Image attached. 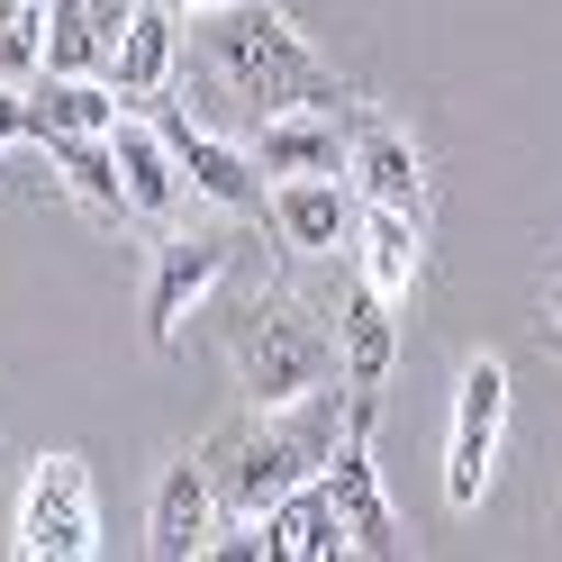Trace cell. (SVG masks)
I'll list each match as a JSON object with an SVG mask.
<instances>
[{"label":"cell","mask_w":562,"mask_h":562,"mask_svg":"<svg viewBox=\"0 0 562 562\" xmlns=\"http://www.w3.org/2000/svg\"><path fill=\"white\" fill-rule=\"evenodd\" d=\"M110 155H119V182H127V218H136V227H172V218H182V209L200 200L164 127L119 119V127H110Z\"/></svg>","instance_id":"ba28073f"},{"label":"cell","mask_w":562,"mask_h":562,"mask_svg":"<svg viewBox=\"0 0 562 562\" xmlns=\"http://www.w3.org/2000/svg\"><path fill=\"white\" fill-rule=\"evenodd\" d=\"M355 272L372 281V291L408 300V281H417V209H372V200H363V227H355Z\"/></svg>","instance_id":"ac0fdd59"},{"label":"cell","mask_w":562,"mask_h":562,"mask_svg":"<svg viewBox=\"0 0 562 562\" xmlns=\"http://www.w3.org/2000/svg\"><path fill=\"white\" fill-rule=\"evenodd\" d=\"M19 553L27 562H91L100 553V499L82 453H46L19 490Z\"/></svg>","instance_id":"277c9868"},{"label":"cell","mask_w":562,"mask_h":562,"mask_svg":"<svg viewBox=\"0 0 562 562\" xmlns=\"http://www.w3.org/2000/svg\"><path fill=\"white\" fill-rule=\"evenodd\" d=\"M553 327H562V281H553Z\"/></svg>","instance_id":"cb8c5ba5"},{"label":"cell","mask_w":562,"mask_h":562,"mask_svg":"<svg viewBox=\"0 0 562 562\" xmlns=\"http://www.w3.org/2000/svg\"><path fill=\"white\" fill-rule=\"evenodd\" d=\"M327 372H336V345H327L318 318H300L291 300L255 308V327H245V345H236V381H245V400H255V408H300V400H318Z\"/></svg>","instance_id":"3957f363"},{"label":"cell","mask_w":562,"mask_h":562,"mask_svg":"<svg viewBox=\"0 0 562 562\" xmlns=\"http://www.w3.org/2000/svg\"><path fill=\"white\" fill-rule=\"evenodd\" d=\"M146 10V0H91V19H100V37H119V27Z\"/></svg>","instance_id":"7402d4cb"},{"label":"cell","mask_w":562,"mask_h":562,"mask_svg":"<svg viewBox=\"0 0 562 562\" xmlns=\"http://www.w3.org/2000/svg\"><path fill=\"white\" fill-rule=\"evenodd\" d=\"M46 164H55V182L74 191L100 227H119V218H127V182H119L110 136H55V146H46Z\"/></svg>","instance_id":"d6986e66"},{"label":"cell","mask_w":562,"mask_h":562,"mask_svg":"<svg viewBox=\"0 0 562 562\" xmlns=\"http://www.w3.org/2000/svg\"><path fill=\"white\" fill-rule=\"evenodd\" d=\"M327 490H336V508L345 526H355V553H400V508H391V490H381L372 472V427H345L336 453H327Z\"/></svg>","instance_id":"8fae6325"},{"label":"cell","mask_w":562,"mask_h":562,"mask_svg":"<svg viewBox=\"0 0 562 562\" xmlns=\"http://www.w3.org/2000/svg\"><path fill=\"white\" fill-rule=\"evenodd\" d=\"M255 155L272 182H300V172H345L355 164V127H345L336 110H263V127H255Z\"/></svg>","instance_id":"30bf717a"},{"label":"cell","mask_w":562,"mask_h":562,"mask_svg":"<svg viewBox=\"0 0 562 562\" xmlns=\"http://www.w3.org/2000/svg\"><path fill=\"white\" fill-rule=\"evenodd\" d=\"M119 127V82L110 74H37L27 82V136H110Z\"/></svg>","instance_id":"2e32d148"},{"label":"cell","mask_w":562,"mask_h":562,"mask_svg":"<svg viewBox=\"0 0 562 562\" xmlns=\"http://www.w3.org/2000/svg\"><path fill=\"white\" fill-rule=\"evenodd\" d=\"M499 436H508V363L472 355L453 381V436H445V499L481 508L490 472H499Z\"/></svg>","instance_id":"5b68a950"},{"label":"cell","mask_w":562,"mask_h":562,"mask_svg":"<svg viewBox=\"0 0 562 562\" xmlns=\"http://www.w3.org/2000/svg\"><path fill=\"white\" fill-rule=\"evenodd\" d=\"M218 272H227V236H218V227H164L155 272H146V336L172 345L182 318L218 291Z\"/></svg>","instance_id":"8992f818"},{"label":"cell","mask_w":562,"mask_h":562,"mask_svg":"<svg viewBox=\"0 0 562 562\" xmlns=\"http://www.w3.org/2000/svg\"><path fill=\"white\" fill-rule=\"evenodd\" d=\"M19 136H27V91H19V82H0V155H10Z\"/></svg>","instance_id":"44dd1931"},{"label":"cell","mask_w":562,"mask_h":562,"mask_svg":"<svg viewBox=\"0 0 562 562\" xmlns=\"http://www.w3.org/2000/svg\"><path fill=\"white\" fill-rule=\"evenodd\" d=\"M46 74V0H0V82H37Z\"/></svg>","instance_id":"ffe728a7"},{"label":"cell","mask_w":562,"mask_h":562,"mask_svg":"<svg viewBox=\"0 0 562 562\" xmlns=\"http://www.w3.org/2000/svg\"><path fill=\"white\" fill-rule=\"evenodd\" d=\"M345 172H355V191L372 200V209H417V200H427V172H417V146H408V136L400 127H355V164H345Z\"/></svg>","instance_id":"e0dca14e"},{"label":"cell","mask_w":562,"mask_h":562,"mask_svg":"<svg viewBox=\"0 0 562 562\" xmlns=\"http://www.w3.org/2000/svg\"><path fill=\"white\" fill-rule=\"evenodd\" d=\"M263 544H272V562H336V553H355V526H345L327 472L281 490V499L263 508Z\"/></svg>","instance_id":"4fadbf2b"},{"label":"cell","mask_w":562,"mask_h":562,"mask_svg":"<svg viewBox=\"0 0 562 562\" xmlns=\"http://www.w3.org/2000/svg\"><path fill=\"white\" fill-rule=\"evenodd\" d=\"M336 363H345V391H381L400 363V318H391V291H372L355 272V291L336 300Z\"/></svg>","instance_id":"5bb4252c"},{"label":"cell","mask_w":562,"mask_h":562,"mask_svg":"<svg viewBox=\"0 0 562 562\" xmlns=\"http://www.w3.org/2000/svg\"><path fill=\"white\" fill-rule=\"evenodd\" d=\"M272 227H281L291 255H355V227H363L355 172H300V182H272Z\"/></svg>","instance_id":"52a82bcc"},{"label":"cell","mask_w":562,"mask_h":562,"mask_svg":"<svg viewBox=\"0 0 562 562\" xmlns=\"http://www.w3.org/2000/svg\"><path fill=\"white\" fill-rule=\"evenodd\" d=\"M164 136H172V155H182L191 191H200L209 209H227V218H245V209H272L263 164L245 155V146H227V136H209V127H191V119H164Z\"/></svg>","instance_id":"7c38bea8"},{"label":"cell","mask_w":562,"mask_h":562,"mask_svg":"<svg viewBox=\"0 0 562 562\" xmlns=\"http://www.w3.org/2000/svg\"><path fill=\"white\" fill-rule=\"evenodd\" d=\"M336 453V391L300 400V408H255V427H227L218 445H209V472H218V499L227 517H255L281 499V490L318 481Z\"/></svg>","instance_id":"7a4b0ae2"},{"label":"cell","mask_w":562,"mask_h":562,"mask_svg":"<svg viewBox=\"0 0 562 562\" xmlns=\"http://www.w3.org/2000/svg\"><path fill=\"white\" fill-rule=\"evenodd\" d=\"M200 46L209 64H218V82L236 100H255V110H336V74L318 55H308V37L281 10H263V0H218V10H200Z\"/></svg>","instance_id":"6da1fadb"},{"label":"cell","mask_w":562,"mask_h":562,"mask_svg":"<svg viewBox=\"0 0 562 562\" xmlns=\"http://www.w3.org/2000/svg\"><path fill=\"white\" fill-rule=\"evenodd\" d=\"M172 64H182V10H172V0H146V10L110 37V64H100V74L119 82V100H155L172 82Z\"/></svg>","instance_id":"9a60e30c"},{"label":"cell","mask_w":562,"mask_h":562,"mask_svg":"<svg viewBox=\"0 0 562 562\" xmlns=\"http://www.w3.org/2000/svg\"><path fill=\"white\" fill-rule=\"evenodd\" d=\"M218 472H209V453H182L164 481H155V508H146V553L182 562V553H209V536H218Z\"/></svg>","instance_id":"9c48e42d"},{"label":"cell","mask_w":562,"mask_h":562,"mask_svg":"<svg viewBox=\"0 0 562 562\" xmlns=\"http://www.w3.org/2000/svg\"><path fill=\"white\" fill-rule=\"evenodd\" d=\"M172 10H191V19H200V10H218V0H172Z\"/></svg>","instance_id":"603a6c76"}]
</instances>
